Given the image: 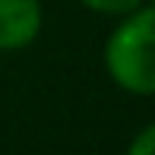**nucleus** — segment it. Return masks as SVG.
I'll list each match as a JSON object with an SVG mask.
<instances>
[{"mask_svg": "<svg viewBox=\"0 0 155 155\" xmlns=\"http://www.w3.org/2000/svg\"><path fill=\"white\" fill-rule=\"evenodd\" d=\"M104 70L120 92L155 95V3L117 19L104 41Z\"/></svg>", "mask_w": 155, "mask_h": 155, "instance_id": "nucleus-1", "label": "nucleus"}, {"mask_svg": "<svg viewBox=\"0 0 155 155\" xmlns=\"http://www.w3.org/2000/svg\"><path fill=\"white\" fill-rule=\"evenodd\" d=\"M45 25L41 0H0V51H22L38 41Z\"/></svg>", "mask_w": 155, "mask_h": 155, "instance_id": "nucleus-2", "label": "nucleus"}, {"mask_svg": "<svg viewBox=\"0 0 155 155\" xmlns=\"http://www.w3.org/2000/svg\"><path fill=\"white\" fill-rule=\"evenodd\" d=\"M86 10H92L98 13V16H114V19H120L127 16V13H133L136 6H143V0H79Z\"/></svg>", "mask_w": 155, "mask_h": 155, "instance_id": "nucleus-3", "label": "nucleus"}, {"mask_svg": "<svg viewBox=\"0 0 155 155\" xmlns=\"http://www.w3.org/2000/svg\"><path fill=\"white\" fill-rule=\"evenodd\" d=\"M127 155H155V120L146 124L127 146Z\"/></svg>", "mask_w": 155, "mask_h": 155, "instance_id": "nucleus-4", "label": "nucleus"}]
</instances>
